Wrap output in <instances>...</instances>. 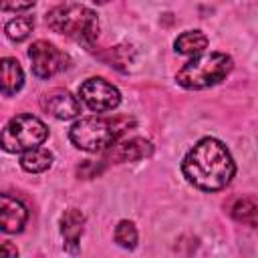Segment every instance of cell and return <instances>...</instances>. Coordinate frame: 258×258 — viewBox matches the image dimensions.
<instances>
[{
  "mask_svg": "<svg viewBox=\"0 0 258 258\" xmlns=\"http://www.w3.org/2000/svg\"><path fill=\"white\" fill-rule=\"evenodd\" d=\"M181 171L185 179L198 189L220 191L230 185L236 173V165L228 147L222 141L214 137H204L183 157Z\"/></svg>",
  "mask_w": 258,
  "mask_h": 258,
  "instance_id": "cell-1",
  "label": "cell"
},
{
  "mask_svg": "<svg viewBox=\"0 0 258 258\" xmlns=\"http://www.w3.org/2000/svg\"><path fill=\"white\" fill-rule=\"evenodd\" d=\"M131 125L129 117H83L69 129V139L77 149L97 153L115 145Z\"/></svg>",
  "mask_w": 258,
  "mask_h": 258,
  "instance_id": "cell-2",
  "label": "cell"
},
{
  "mask_svg": "<svg viewBox=\"0 0 258 258\" xmlns=\"http://www.w3.org/2000/svg\"><path fill=\"white\" fill-rule=\"evenodd\" d=\"M46 24L56 34H62L83 46H91L99 36L97 14L81 4H62L46 14Z\"/></svg>",
  "mask_w": 258,
  "mask_h": 258,
  "instance_id": "cell-3",
  "label": "cell"
},
{
  "mask_svg": "<svg viewBox=\"0 0 258 258\" xmlns=\"http://www.w3.org/2000/svg\"><path fill=\"white\" fill-rule=\"evenodd\" d=\"M234 69V60L224 52L194 54L175 75L177 85L183 89H206L224 81Z\"/></svg>",
  "mask_w": 258,
  "mask_h": 258,
  "instance_id": "cell-4",
  "label": "cell"
},
{
  "mask_svg": "<svg viewBox=\"0 0 258 258\" xmlns=\"http://www.w3.org/2000/svg\"><path fill=\"white\" fill-rule=\"evenodd\" d=\"M48 137L46 125L32 115H16L2 129V149L8 153H22L38 147Z\"/></svg>",
  "mask_w": 258,
  "mask_h": 258,
  "instance_id": "cell-5",
  "label": "cell"
},
{
  "mask_svg": "<svg viewBox=\"0 0 258 258\" xmlns=\"http://www.w3.org/2000/svg\"><path fill=\"white\" fill-rule=\"evenodd\" d=\"M28 58L32 62V73L38 79H50L64 69H69L71 58L64 50L54 46L48 40H36L28 48Z\"/></svg>",
  "mask_w": 258,
  "mask_h": 258,
  "instance_id": "cell-6",
  "label": "cell"
},
{
  "mask_svg": "<svg viewBox=\"0 0 258 258\" xmlns=\"http://www.w3.org/2000/svg\"><path fill=\"white\" fill-rule=\"evenodd\" d=\"M81 101L95 113H107L119 107L121 93L117 87H113L109 81L101 77H91L79 87Z\"/></svg>",
  "mask_w": 258,
  "mask_h": 258,
  "instance_id": "cell-7",
  "label": "cell"
},
{
  "mask_svg": "<svg viewBox=\"0 0 258 258\" xmlns=\"http://www.w3.org/2000/svg\"><path fill=\"white\" fill-rule=\"evenodd\" d=\"M40 105L46 113H50L56 119H75L81 113V101L77 97H73L69 91L64 89H52L46 95H42Z\"/></svg>",
  "mask_w": 258,
  "mask_h": 258,
  "instance_id": "cell-8",
  "label": "cell"
},
{
  "mask_svg": "<svg viewBox=\"0 0 258 258\" xmlns=\"http://www.w3.org/2000/svg\"><path fill=\"white\" fill-rule=\"evenodd\" d=\"M26 220H28L26 206L8 194H2V198H0V230L6 234H16L24 228Z\"/></svg>",
  "mask_w": 258,
  "mask_h": 258,
  "instance_id": "cell-9",
  "label": "cell"
},
{
  "mask_svg": "<svg viewBox=\"0 0 258 258\" xmlns=\"http://www.w3.org/2000/svg\"><path fill=\"white\" fill-rule=\"evenodd\" d=\"M153 153V147L149 141L141 137H133L127 141H117L109 149H105V157L113 163H123V161H137L143 157H149Z\"/></svg>",
  "mask_w": 258,
  "mask_h": 258,
  "instance_id": "cell-10",
  "label": "cell"
},
{
  "mask_svg": "<svg viewBox=\"0 0 258 258\" xmlns=\"http://www.w3.org/2000/svg\"><path fill=\"white\" fill-rule=\"evenodd\" d=\"M83 230H85V216H83V212L77 210V208L64 210V214L60 216V234L64 238V248L69 252H77L79 240L83 236Z\"/></svg>",
  "mask_w": 258,
  "mask_h": 258,
  "instance_id": "cell-11",
  "label": "cell"
},
{
  "mask_svg": "<svg viewBox=\"0 0 258 258\" xmlns=\"http://www.w3.org/2000/svg\"><path fill=\"white\" fill-rule=\"evenodd\" d=\"M228 212L236 222L258 228V196H236L228 204Z\"/></svg>",
  "mask_w": 258,
  "mask_h": 258,
  "instance_id": "cell-12",
  "label": "cell"
},
{
  "mask_svg": "<svg viewBox=\"0 0 258 258\" xmlns=\"http://www.w3.org/2000/svg\"><path fill=\"white\" fill-rule=\"evenodd\" d=\"M0 71H2V77H0L2 79V95L10 97V95L18 93L22 89V85H24V73H22L18 60H14L10 56L2 58Z\"/></svg>",
  "mask_w": 258,
  "mask_h": 258,
  "instance_id": "cell-13",
  "label": "cell"
},
{
  "mask_svg": "<svg viewBox=\"0 0 258 258\" xmlns=\"http://www.w3.org/2000/svg\"><path fill=\"white\" fill-rule=\"evenodd\" d=\"M52 165V153L44 147H32V149H26L22 151L20 155V167L28 173H40V171H46L48 167Z\"/></svg>",
  "mask_w": 258,
  "mask_h": 258,
  "instance_id": "cell-14",
  "label": "cell"
},
{
  "mask_svg": "<svg viewBox=\"0 0 258 258\" xmlns=\"http://www.w3.org/2000/svg\"><path fill=\"white\" fill-rule=\"evenodd\" d=\"M206 46H208V36L202 30H185L173 42V48L179 54H200Z\"/></svg>",
  "mask_w": 258,
  "mask_h": 258,
  "instance_id": "cell-15",
  "label": "cell"
},
{
  "mask_svg": "<svg viewBox=\"0 0 258 258\" xmlns=\"http://www.w3.org/2000/svg\"><path fill=\"white\" fill-rule=\"evenodd\" d=\"M32 28H34V20L30 16H16V18L6 22L4 32L12 42H22L30 36Z\"/></svg>",
  "mask_w": 258,
  "mask_h": 258,
  "instance_id": "cell-16",
  "label": "cell"
},
{
  "mask_svg": "<svg viewBox=\"0 0 258 258\" xmlns=\"http://www.w3.org/2000/svg\"><path fill=\"white\" fill-rule=\"evenodd\" d=\"M115 242L121 248L133 250L137 246V230H135V224L129 222V220H121L117 224V228H115Z\"/></svg>",
  "mask_w": 258,
  "mask_h": 258,
  "instance_id": "cell-17",
  "label": "cell"
},
{
  "mask_svg": "<svg viewBox=\"0 0 258 258\" xmlns=\"http://www.w3.org/2000/svg\"><path fill=\"white\" fill-rule=\"evenodd\" d=\"M34 4H36V0H2V10L18 12V10H28Z\"/></svg>",
  "mask_w": 258,
  "mask_h": 258,
  "instance_id": "cell-18",
  "label": "cell"
},
{
  "mask_svg": "<svg viewBox=\"0 0 258 258\" xmlns=\"http://www.w3.org/2000/svg\"><path fill=\"white\" fill-rule=\"evenodd\" d=\"M2 252H8V254H12V256H16V254H18V250H16V248H10L6 242L2 244Z\"/></svg>",
  "mask_w": 258,
  "mask_h": 258,
  "instance_id": "cell-19",
  "label": "cell"
}]
</instances>
